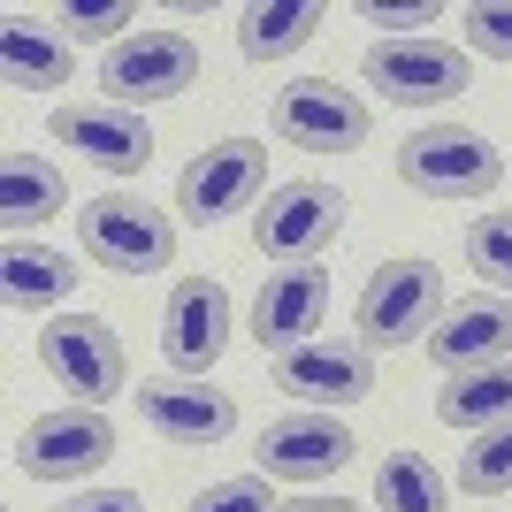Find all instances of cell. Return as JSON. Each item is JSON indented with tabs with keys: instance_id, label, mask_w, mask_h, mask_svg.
<instances>
[{
	"instance_id": "obj_19",
	"label": "cell",
	"mask_w": 512,
	"mask_h": 512,
	"mask_svg": "<svg viewBox=\"0 0 512 512\" xmlns=\"http://www.w3.org/2000/svg\"><path fill=\"white\" fill-rule=\"evenodd\" d=\"M321 23H329L321 0H253V8L237 16V54H245V62H283V54H299V46L314 39Z\"/></svg>"
},
{
	"instance_id": "obj_10",
	"label": "cell",
	"mask_w": 512,
	"mask_h": 512,
	"mask_svg": "<svg viewBox=\"0 0 512 512\" xmlns=\"http://www.w3.org/2000/svg\"><path fill=\"white\" fill-rule=\"evenodd\" d=\"M100 85L115 92V107H146V100H176L199 85V46L184 31H130L115 39V54L100 62Z\"/></svg>"
},
{
	"instance_id": "obj_12",
	"label": "cell",
	"mask_w": 512,
	"mask_h": 512,
	"mask_svg": "<svg viewBox=\"0 0 512 512\" xmlns=\"http://www.w3.org/2000/svg\"><path fill=\"white\" fill-rule=\"evenodd\" d=\"M46 130H54V146L85 153V161H100L115 176H138L153 161V123L138 107H115V100H69L46 115Z\"/></svg>"
},
{
	"instance_id": "obj_3",
	"label": "cell",
	"mask_w": 512,
	"mask_h": 512,
	"mask_svg": "<svg viewBox=\"0 0 512 512\" xmlns=\"http://www.w3.org/2000/svg\"><path fill=\"white\" fill-rule=\"evenodd\" d=\"M77 237L107 276H161L176 260V214H161L153 199H130V192L92 199L77 214Z\"/></svg>"
},
{
	"instance_id": "obj_2",
	"label": "cell",
	"mask_w": 512,
	"mask_h": 512,
	"mask_svg": "<svg viewBox=\"0 0 512 512\" xmlns=\"http://www.w3.org/2000/svg\"><path fill=\"white\" fill-rule=\"evenodd\" d=\"M360 344L367 352H383V344H428V329L444 321V268L421 253L406 260H383L360 291Z\"/></svg>"
},
{
	"instance_id": "obj_29",
	"label": "cell",
	"mask_w": 512,
	"mask_h": 512,
	"mask_svg": "<svg viewBox=\"0 0 512 512\" xmlns=\"http://www.w3.org/2000/svg\"><path fill=\"white\" fill-rule=\"evenodd\" d=\"M428 16H436V8H383V0H367V23H375V31H390V39H398V31H421Z\"/></svg>"
},
{
	"instance_id": "obj_30",
	"label": "cell",
	"mask_w": 512,
	"mask_h": 512,
	"mask_svg": "<svg viewBox=\"0 0 512 512\" xmlns=\"http://www.w3.org/2000/svg\"><path fill=\"white\" fill-rule=\"evenodd\" d=\"M62 512H146V497L138 490H92V497H69Z\"/></svg>"
},
{
	"instance_id": "obj_11",
	"label": "cell",
	"mask_w": 512,
	"mask_h": 512,
	"mask_svg": "<svg viewBox=\"0 0 512 512\" xmlns=\"http://www.w3.org/2000/svg\"><path fill=\"white\" fill-rule=\"evenodd\" d=\"M276 390L306 398V413H337L375 390V352L360 337H314L299 352H276Z\"/></svg>"
},
{
	"instance_id": "obj_28",
	"label": "cell",
	"mask_w": 512,
	"mask_h": 512,
	"mask_svg": "<svg viewBox=\"0 0 512 512\" xmlns=\"http://www.w3.org/2000/svg\"><path fill=\"white\" fill-rule=\"evenodd\" d=\"M62 23L77 31V39H107V31H123V23H130V8H123V0H115V8H85V0H77V8H62Z\"/></svg>"
},
{
	"instance_id": "obj_7",
	"label": "cell",
	"mask_w": 512,
	"mask_h": 512,
	"mask_svg": "<svg viewBox=\"0 0 512 512\" xmlns=\"http://www.w3.org/2000/svg\"><path fill=\"white\" fill-rule=\"evenodd\" d=\"M375 115L360 92H344L337 77H299L276 92V138H291L299 153H360Z\"/></svg>"
},
{
	"instance_id": "obj_17",
	"label": "cell",
	"mask_w": 512,
	"mask_h": 512,
	"mask_svg": "<svg viewBox=\"0 0 512 512\" xmlns=\"http://www.w3.org/2000/svg\"><path fill=\"white\" fill-rule=\"evenodd\" d=\"M321 306H329V276H321V268H283V276L260 283V299H253V337L268 344V360H276V352L314 344Z\"/></svg>"
},
{
	"instance_id": "obj_18",
	"label": "cell",
	"mask_w": 512,
	"mask_h": 512,
	"mask_svg": "<svg viewBox=\"0 0 512 512\" xmlns=\"http://www.w3.org/2000/svg\"><path fill=\"white\" fill-rule=\"evenodd\" d=\"M0 69H8V92H62L77 77V54H69L62 31H39L31 16L0 23Z\"/></svg>"
},
{
	"instance_id": "obj_16",
	"label": "cell",
	"mask_w": 512,
	"mask_h": 512,
	"mask_svg": "<svg viewBox=\"0 0 512 512\" xmlns=\"http://www.w3.org/2000/svg\"><path fill=\"white\" fill-rule=\"evenodd\" d=\"M138 413H146V428L169 436V444H222L237 428V398H222L214 383H192V375L146 383L138 390Z\"/></svg>"
},
{
	"instance_id": "obj_14",
	"label": "cell",
	"mask_w": 512,
	"mask_h": 512,
	"mask_svg": "<svg viewBox=\"0 0 512 512\" xmlns=\"http://www.w3.org/2000/svg\"><path fill=\"white\" fill-rule=\"evenodd\" d=\"M352 451L360 444H352V428H344L337 413H283V421L260 428L253 459H260L268 482H329Z\"/></svg>"
},
{
	"instance_id": "obj_24",
	"label": "cell",
	"mask_w": 512,
	"mask_h": 512,
	"mask_svg": "<svg viewBox=\"0 0 512 512\" xmlns=\"http://www.w3.org/2000/svg\"><path fill=\"white\" fill-rule=\"evenodd\" d=\"M459 490L467 497H505L512 490V421L482 428L467 444V459H459Z\"/></svg>"
},
{
	"instance_id": "obj_15",
	"label": "cell",
	"mask_w": 512,
	"mask_h": 512,
	"mask_svg": "<svg viewBox=\"0 0 512 512\" xmlns=\"http://www.w3.org/2000/svg\"><path fill=\"white\" fill-rule=\"evenodd\" d=\"M428 360L444 375H474V367H505L512 360V299H459L444 306V321L428 329Z\"/></svg>"
},
{
	"instance_id": "obj_9",
	"label": "cell",
	"mask_w": 512,
	"mask_h": 512,
	"mask_svg": "<svg viewBox=\"0 0 512 512\" xmlns=\"http://www.w3.org/2000/svg\"><path fill=\"white\" fill-rule=\"evenodd\" d=\"M39 360H46V375H54L69 398H92V406L115 398L123 375H130L123 367V337H115L100 314H54L39 329Z\"/></svg>"
},
{
	"instance_id": "obj_23",
	"label": "cell",
	"mask_w": 512,
	"mask_h": 512,
	"mask_svg": "<svg viewBox=\"0 0 512 512\" xmlns=\"http://www.w3.org/2000/svg\"><path fill=\"white\" fill-rule=\"evenodd\" d=\"M444 505H451V482L421 451H390L375 467V512H444Z\"/></svg>"
},
{
	"instance_id": "obj_25",
	"label": "cell",
	"mask_w": 512,
	"mask_h": 512,
	"mask_svg": "<svg viewBox=\"0 0 512 512\" xmlns=\"http://www.w3.org/2000/svg\"><path fill=\"white\" fill-rule=\"evenodd\" d=\"M467 260H474V276L490 283L497 299H512V214H474Z\"/></svg>"
},
{
	"instance_id": "obj_5",
	"label": "cell",
	"mask_w": 512,
	"mask_h": 512,
	"mask_svg": "<svg viewBox=\"0 0 512 512\" xmlns=\"http://www.w3.org/2000/svg\"><path fill=\"white\" fill-rule=\"evenodd\" d=\"M344 230V192L337 184H321V176H291L276 184V199H260L253 214V245L283 268H314L321 245H337Z\"/></svg>"
},
{
	"instance_id": "obj_8",
	"label": "cell",
	"mask_w": 512,
	"mask_h": 512,
	"mask_svg": "<svg viewBox=\"0 0 512 512\" xmlns=\"http://www.w3.org/2000/svg\"><path fill=\"white\" fill-rule=\"evenodd\" d=\"M115 459V428L100 406H62L39 413V421L16 436V467L31 482H77V474H100Z\"/></svg>"
},
{
	"instance_id": "obj_27",
	"label": "cell",
	"mask_w": 512,
	"mask_h": 512,
	"mask_svg": "<svg viewBox=\"0 0 512 512\" xmlns=\"http://www.w3.org/2000/svg\"><path fill=\"white\" fill-rule=\"evenodd\" d=\"M459 31H467V54H482V62H512V8L482 0V8L459 16Z\"/></svg>"
},
{
	"instance_id": "obj_31",
	"label": "cell",
	"mask_w": 512,
	"mask_h": 512,
	"mask_svg": "<svg viewBox=\"0 0 512 512\" xmlns=\"http://www.w3.org/2000/svg\"><path fill=\"white\" fill-rule=\"evenodd\" d=\"M283 512H367V505H344V497H299V505H283Z\"/></svg>"
},
{
	"instance_id": "obj_1",
	"label": "cell",
	"mask_w": 512,
	"mask_h": 512,
	"mask_svg": "<svg viewBox=\"0 0 512 512\" xmlns=\"http://www.w3.org/2000/svg\"><path fill=\"white\" fill-rule=\"evenodd\" d=\"M398 184L421 199H490L505 184V153L467 123H428L398 146Z\"/></svg>"
},
{
	"instance_id": "obj_13",
	"label": "cell",
	"mask_w": 512,
	"mask_h": 512,
	"mask_svg": "<svg viewBox=\"0 0 512 512\" xmlns=\"http://www.w3.org/2000/svg\"><path fill=\"white\" fill-rule=\"evenodd\" d=\"M161 352H169V367H176V375H192V383L230 352V291H222V276H184L169 291Z\"/></svg>"
},
{
	"instance_id": "obj_4",
	"label": "cell",
	"mask_w": 512,
	"mask_h": 512,
	"mask_svg": "<svg viewBox=\"0 0 512 512\" xmlns=\"http://www.w3.org/2000/svg\"><path fill=\"white\" fill-rule=\"evenodd\" d=\"M260 192H268V146H260V138H222V146L184 161V176H176V214L214 230V222L260 207Z\"/></svg>"
},
{
	"instance_id": "obj_6",
	"label": "cell",
	"mask_w": 512,
	"mask_h": 512,
	"mask_svg": "<svg viewBox=\"0 0 512 512\" xmlns=\"http://www.w3.org/2000/svg\"><path fill=\"white\" fill-rule=\"evenodd\" d=\"M360 77L406 107H436V100H459L474 85V54L451 39H375L360 54Z\"/></svg>"
},
{
	"instance_id": "obj_20",
	"label": "cell",
	"mask_w": 512,
	"mask_h": 512,
	"mask_svg": "<svg viewBox=\"0 0 512 512\" xmlns=\"http://www.w3.org/2000/svg\"><path fill=\"white\" fill-rule=\"evenodd\" d=\"M69 291H77V260L54 253V245H8V260H0V299L16 306V314H39V306H62Z\"/></svg>"
},
{
	"instance_id": "obj_21",
	"label": "cell",
	"mask_w": 512,
	"mask_h": 512,
	"mask_svg": "<svg viewBox=\"0 0 512 512\" xmlns=\"http://www.w3.org/2000/svg\"><path fill=\"white\" fill-rule=\"evenodd\" d=\"M69 207V184L54 161H31V153H16L8 169H0V222L8 230H39V222H54V214Z\"/></svg>"
},
{
	"instance_id": "obj_22",
	"label": "cell",
	"mask_w": 512,
	"mask_h": 512,
	"mask_svg": "<svg viewBox=\"0 0 512 512\" xmlns=\"http://www.w3.org/2000/svg\"><path fill=\"white\" fill-rule=\"evenodd\" d=\"M436 421L444 428H497L512 421V360L505 367H474V375H444V390H436Z\"/></svg>"
},
{
	"instance_id": "obj_26",
	"label": "cell",
	"mask_w": 512,
	"mask_h": 512,
	"mask_svg": "<svg viewBox=\"0 0 512 512\" xmlns=\"http://www.w3.org/2000/svg\"><path fill=\"white\" fill-rule=\"evenodd\" d=\"M184 512H283V505H276V482H268V474H230V482L199 490Z\"/></svg>"
}]
</instances>
